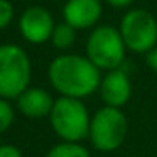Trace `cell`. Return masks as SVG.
<instances>
[{
	"mask_svg": "<svg viewBox=\"0 0 157 157\" xmlns=\"http://www.w3.org/2000/svg\"><path fill=\"white\" fill-rule=\"evenodd\" d=\"M17 106L29 118H42L51 115L54 100L42 88H27L17 98Z\"/></svg>",
	"mask_w": 157,
	"mask_h": 157,
	"instance_id": "cell-10",
	"label": "cell"
},
{
	"mask_svg": "<svg viewBox=\"0 0 157 157\" xmlns=\"http://www.w3.org/2000/svg\"><path fill=\"white\" fill-rule=\"evenodd\" d=\"M110 5H113V7H127V5H130L133 2V0H106Z\"/></svg>",
	"mask_w": 157,
	"mask_h": 157,
	"instance_id": "cell-17",
	"label": "cell"
},
{
	"mask_svg": "<svg viewBox=\"0 0 157 157\" xmlns=\"http://www.w3.org/2000/svg\"><path fill=\"white\" fill-rule=\"evenodd\" d=\"M12 5L10 2H7V0H0V29H4L5 25L10 22L12 19Z\"/></svg>",
	"mask_w": 157,
	"mask_h": 157,
	"instance_id": "cell-14",
	"label": "cell"
},
{
	"mask_svg": "<svg viewBox=\"0 0 157 157\" xmlns=\"http://www.w3.org/2000/svg\"><path fill=\"white\" fill-rule=\"evenodd\" d=\"M31 63L24 49L14 44L0 46V98H19L27 90Z\"/></svg>",
	"mask_w": 157,
	"mask_h": 157,
	"instance_id": "cell-2",
	"label": "cell"
},
{
	"mask_svg": "<svg viewBox=\"0 0 157 157\" xmlns=\"http://www.w3.org/2000/svg\"><path fill=\"white\" fill-rule=\"evenodd\" d=\"M0 157H22V154L14 145H0Z\"/></svg>",
	"mask_w": 157,
	"mask_h": 157,
	"instance_id": "cell-15",
	"label": "cell"
},
{
	"mask_svg": "<svg viewBox=\"0 0 157 157\" xmlns=\"http://www.w3.org/2000/svg\"><path fill=\"white\" fill-rule=\"evenodd\" d=\"M49 81L63 96L85 98L100 86V71L88 58L59 56L49 64Z\"/></svg>",
	"mask_w": 157,
	"mask_h": 157,
	"instance_id": "cell-1",
	"label": "cell"
},
{
	"mask_svg": "<svg viewBox=\"0 0 157 157\" xmlns=\"http://www.w3.org/2000/svg\"><path fill=\"white\" fill-rule=\"evenodd\" d=\"M125 48L133 52H149L157 42V22L152 14L144 9H135L125 14L120 24Z\"/></svg>",
	"mask_w": 157,
	"mask_h": 157,
	"instance_id": "cell-6",
	"label": "cell"
},
{
	"mask_svg": "<svg viewBox=\"0 0 157 157\" xmlns=\"http://www.w3.org/2000/svg\"><path fill=\"white\" fill-rule=\"evenodd\" d=\"M100 95L106 106H112V108L123 106L132 95V85L128 76L120 69L108 71V75L100 83Z\"/></svg>",
	"mask_w": 157,
	"mask_h": 157,
	"instance_id": "cell-8",
	"label": "cell"
},
{
	"mask_svg": "<svg viewBox=\"0 0 157 157\" xmlns=\"http://www.w3.org/2000/svg\"><path fill=\"white\" fill-rule=\"evenodd\" d=\"M46 157H90V152L76 142H61L52 147Z\"/></svg>",
	"mask_w": 157,
	"mask_h": 157,
	"instance_id": "cell-11",
	"label": "cell"
},
{
	"mask_svg": "<svg viewBox=\"0 0 157 157\" xmlns=\"http://www.w3.org/2000/svg\"><path fill=\"white\" fill-rule=\"evenodd\" d=\"M51 125L64 142L83 140L90 133V118L85 103L78 98L61 96L54 101L51 112Z\"/></svg>",
	"mask_w": 157,
	"mask_h": 157,
	"instance_id": "cell-3",
	"label": "cell"
},
{
	"mask_svg": "<svg viewBox=\"0 0 157 157\" xmlns=\"http://www.w3.org/2000/svg\"><path fill=\"white\" fill-rule=\"evenodd\" d=\"M63 15L73 29L91 27L101 17V4L100 0H68Z\"/></svg>",
	"mask_w": 157,
	"mask_h": 157,
	"instance_id": "cell-9",
	"label": "cell"
},
{
	"mask_svg": "<svg viewBox=\"0 0 157 157\" xmlns=\"http://www.w3.org/2000/svg\"><path fill=\"white\" fill-rule=\"evenodd\" d=\"M127 118L120 108L103 106L90 122V140L100 152H112L118 149L127 137Z\"/></svg>",
	"mask_w": 157,
	"mask_h": 157,
	"instance_id": "cell-4",
	"label": "cell"
},
{
	"mask_svg": "<svg viewBox=\"0 0 157 157\" xmlns=\"http://www.w3.org/2000/svg\"><path fill=\"white\" fill-rule=\"evenodd\" d=\"M51 39H52V44L58 49H68L75 42V29L66 22L64 24H58L52 31Z\"/></svg>",
	"mask_w": 157,
	"mask_h": 157,
	"instance_id": "cell-12",
	"label": "cell"
},
{
	"mask_svg": "<svg viewBox=\"0 0 157 157\" xmlns=\"http://www.w3.org/2000/svg\"><path fill=\"white\" fill-rule=\"evenodd\" d=\"M19 29L22 36L32 44H41L46 42L52 36L54 31V22L52 17L46 9L42 7H31L21 15Z\"/></svg>",
	"mask_w": 157,
	"mask_h": 157,
	"instance_id": "cell-7",
	"label": "cell"
},
{
	"mask_svg": "<svg viewBox=\"0 0 157 157\" xmlns=\"http://www.w3.org/2000/svg\"><path fill=\"white\" fill-rule=\"evenodd\" d=\"M14 122V110L7 100L0 98V133L5 132Z\"/></svg>",
	"mask_w": 157,
	"mask_h": 157,
	"instance_id": "cell-13",
	"label": "cell"
},
{
	"mask_svg": "<svg viewBox=\"0 0 157 157\" xmlns=\"http://www.w3.org/2000/svg\"><path fill=\"white\" fill-rule=\"evenodd\" d=\"M86 52L88 59L98 69L113 71L123 61L125 42L120 36V31L110 25H101L90 34L86 42Z\"/></svg>",
	"mask_w": 157,
	"mask_h": 157,
	"instance_id": "cell-5",
	"label": "cell"
},
{
	"mask_svg": "<svg viewBox=\"0 0 157 157\" xmlns=\"http://www.w3.org/2000/svg\"><path fill=\"white\" fill-rule=\"evenodd\" d=\"M145 61H147V66H149L152 71L157 73V46L154 49H150L145 56Z\"/></svg>",
	"mask_w": 157,
	"mask_h": 157,
	"instance_id": "cell-16",
	"label": "cell"
}]
</instances>
